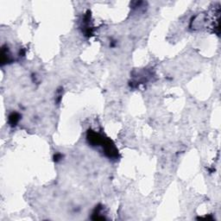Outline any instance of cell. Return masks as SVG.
I'll return each instance as SVG.
<instances>
[{
    "mask_svg": "<svg viewBox=\"0 0 221 221\" xmlns=\"http://www.w3.org/2000/svg\"><path fill=\"white\" fill-rule=\"evenodd\" d=\"M19 119H20L19 114L16 113V112L11 113V115L9 116V123H10V124H11V126H15V125H16V124L18 123Z\"/></svg>",
    "mask_w": 221,
    "mask_h": 221,
    "instance_id": "1",
    "label": "cell"
}]
</instances>
